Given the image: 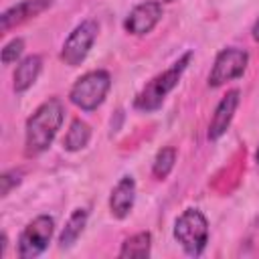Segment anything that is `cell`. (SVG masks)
Here are the masks:
<instances>
[{
	"instance_id": "1",
	"label": "cell",
	"mask_w": 259,
	"mask_h": 259,
	"mask_svg": "<svg viewBox=\"0 0 259 259\" xmlns=\"http://www.w3.org/2000/svg\"><path fill=\"white\" fill-rule=\"evenodd\" d=\"M65 119V107L59 97H51L40 103L26 119L24 127V152L26 156L42 154L55 140Z\"/></svg>"
},
{
	"instance_id": "2",
	"label": "cell",
	"mask_w": 259,
	"mask_h": 259,
	"mask_svg": "<svg viewBox=\"0 0 259 259\" xmlns=\"http://www.w3.org/2000/svg\"><path fill=\"white\" fill-rule=\"evenodd\" d=\"M190 59H192V53H184L170 69H166V71H162L160 75H156L154 79H150V81L144 85V89L136 95L134 107H136L138 111H142V113H152V111H156V109L164 103V99L168 97V93L180 83V77H182V73L186 71Z\"/></svg>"
},
{
	"instance_id": "3",
	"label": "cell",
	"mask_w": 259,
	"mask_h": 259,
	"mask_svg": "<svg viewBox=\"0 0 259 259\" xmlns=\"http://www.w3.org/2000/svg\"><path fill=\"white\" fill-rule=\"evenodd\" d=\"M174 239L180 243L186 255H202L208 243V221L196 208H186L174 223Z\"/></svg>"
},
{
	"instance_id": "4",
	"label": "cell",
	"mask_w": 259,
	"mask_h": 259,
	"mask_svg": "<svg viewBox=\"0 0 259 259\" xmlns=\"http://www.w3.org/2000/svg\"><path fill=\"white\" fill-rule=\"evenodd\" d=\"M109 87H111V77L107 71H103V69L89 71L73 83V87L69 91V99L79 109L93 111L103 103Z\"/></svg>"
},
{
	"instance_id": "5",
	"label": "cell",
	"mask_w": 259,
	"mask_h": 259,
	"mask_svg": "<svg viewBox=\"0 0 259 259\" xmlns=\"http://www.w3.org/2000/svg\"><path fill=\"white\" fill-rule=\"evenodd\" d=\"M55 231V221L49 214H38L32 219L18 237V257L20 259H34L38 257L51 243Z\"/></svg>"
},
{
	"instance_id": "6",
	"label": "cell",
	"mask_w": 259,
	"mask_h": 259,
	"mask_svg": "<svg viewBox=\"0 0 259 259\" xmlns=\"http://www.w3.org/2000/svg\"><path fill=\"white\" fill-rule=\"evenodd\" d=\"M97 32H99V26L95 20H83L79 26H75V30L63 42L61 61L69 67L81 65L87 59V55L97 38Z\"/></svg>"
},
{
	"instance_id": "7",
	"label": "cell",
	"mask_w": 259,
	"mask_h": 259,
	"mask_svg": "<svg viewBox=\"0 0 259 259\" xmlns=\"http://www.w3.org/2000/svg\"><path fill=\"white\" fill-rule=\"evenodd\" d=\"M247 63H249V55L243 49H237V47L223 49L217 55L214 65L210 69L208 85L210 87H221V85H225L233 79H239L245 73Z\"/></svg>"
},
{
	"instance_id": "8",
	"label": "cell",
	"mask_w": 259,
	"mask_h": 259,
	"mask_svg": "<svg viewBox=\"0 0 259 259\" xmlns=\"http://www.w3.org/2000/svg\"><path fill=\"white\" fill-rule=\"evenodd\" d=\"M164 10H162V4L156 2V0H148V2H142L138 6H134L123 22V28L130 32V34H136V36H142V34H148L162 18Z\"/></svg>"
},
{
	"instance_id": "9",
	"label": "cell",
	"mask_w": 259,
	"mask_h": 259,
	"mask_svg": "<svg viewBox=\"0 0 259 259\" xmlns=\"http://www.w3.org/2000/svg\"><path fill=\"white\" fill-rule=\"evenodd\" d=\"M51 4H53V0H22V2L10 6L0 16V28H2V32H8L10 28H14V26H18V24H22V22L38 16V14H42L45 10L51 8Z\"/></svg>"
},
{
	"instance_id": "10",
	"label": "cell",
	"mask_w": 259,
	"mask_h": 259,
	"mask_svg": "<svg viewBox=\"0 0 259 259\" xmlns=\"http://www.w3.org/2000/svg\"><path fill=\"white\" fill-rule=\"evenodd\" d=\"M241 93L237 89H231L223 95V99L219 101L214 113H212V119H210V125H208V140H219L221 136H225V132L229 130L231 121H233V115L239 107V97Z\"/></svg>"
},
{
	"instance_id": "11",
	"label": "cell",
	"mask_w": 259,
	"mask_h": 259,
	"mask_svg": "<svg viewBox=\"0 0 259 259\" xmlns=\"http://www.w3.org/2000/svg\"><path fill=\"white\" fill-rule=\"evenodd\" d=\"M136 202V180L132 176L119 178V182L113 186L111 196H109V210L115 219H125Z\"/></svg>"
},
{
	"instance_id": "12",
	"label": "cell",
	"mask_w": 259,
	"mask_h": 259,
	"mask_svg": "<svg viewBox=\"0 0 259 259\" xmlns=\"http://www.w3.org/2000/svg\"><path fill=\"white\" fill-rule=\"evenodd\" d=\"M40 69H42V59L38 55L24 57L16 65V71L12 75V87H14V91L16 93H24L26 89H30L34 85V81L38 79Z\"/></svg>"
},
{
	"instance_id": "13",
	"label": "cell",
	"mask_w": 259,
	"mask_h": 259,
	"mask_svg": "<svg viewBox=\"0 0 259 259\" xmlns=\"http://www.w3.org/2000/svg\"><path fill=\"white\" fill-rule=\"evenodd\" d=\"M87 210L85 208H75L73 212H71V217H69V221L65 223V229L61 231V235H59V247L61 249H67V247H71L79 237H81V233H83V229H85V225H87Z\"/></svg>"
},
{
	"instance_id": "14",
	"label": "cell",
	"mask_w": 259,
	"mask_h": 259,
	"mask_svg": "<svg viewBox=\"0 0 259 259\" xmlns=\"http://www.w3.org/2000/svg\"><path fill=\"white\" fill-rule=\"evenodd\" d=\"M150 249H152V235L148 231H142V233L127 237L121 243V249L117 255L121 259H132V257L144 259V257H150Z\"/></svg>"
},
{
	"instance_id": "15",
	"label": "cell",
	"mask_w": 259,
	"mask_h": 259,
	"mask_svg": "<svg viewBox=\"0 0 259 259\" xmlns=\"http://www.w3.org/2000/svg\"><path fill=\"white\" fill-rule=\"evenodd\" d=\"M91 140V127L87 121L83 119H73L69 130H67V136L63 140V148L69 150V152H79L83 150Z\"/></svg>"
},
{
	"instance_id": "16",
	"label": "cell",
	"mask_w": 259,
	"mask_h": 259,
	"mask_svg": "<svg viewBox=\"0 0 259 259\" xmlns=\"http://www.w3.org/2000/svg\"><path fill=\"white\" fill-rule=\"evenodd\" d=\"M174 162H176V148H172V146L162 148V150L156 154L154 164H152V174H154V178H158V180L168 178V174H170L172 168H174Z\"/></svg>"
},
{
	"instance_id": "17",
	"label": "cell",
	"mask_w": 259,
	"mask_h": 259,
	"mask_svg": "<svg viewBox=\"0 0 259 259\" xmlns=\"http://www.w3.org/2000/svg\"><path fill=\"white\" fill-rule=\"evenodd\" d=\"M22 53H24V40L22 38H12L2 49V65H10V63L18 61Z\"/></svg>"
},
{
	"instance_id": "18",
	"label": "cell",
	"mask_w": 259,
	"mask_h": 259,
	"mask_svg": "<svg viewBox=\"0 0 259 259\" xmlns=\"http://www.w3.org/2000/svg\"><path fill=\"white\" fill-rule=\"evenodd\" d=\"M20 178H22V172L20 170H8V172H4L0 176V194L2 196H8L10 190L20 184Z\"/></svg>"
},
{
	"instance_id": "19",
	"label": "cell",
	"mask_w": 259,
	"mask_h": 259,
	"mask_svg": "<svg viewBox=\"0 0 259 259\" xmlns=\"http://www.w3.org/2000/svg\"><path fill=\"white\" fill-rule=\"evenodd\" d=\"M251 32H253V38L259 42V18H257V22L253 24V30H251Z\"/></svg>"
},
{
	"instance_id": "20",
	"label": "cell",
	"mask_w": 259,
	"mask_h": 259,
	"mask_svg": "<svg viewBox=\"0 0 259 259\" xmlns=\"http://www.w3.org/2000/svg\"><path fill=\"white\" fill-rule=\"evenodd\" d=\"M255 160H257V164H259V150H257V154H255Z\"/></svg>"
},
{
	"instance_id": "21",
	"label": "cell",
	"mask_w": 259,
	"mask_h": 259,
	"mask_svg": "<svg viewBox=\"0 0 259 259\" xmlns=\"http://www.w3.org/2000/svg\"><path fill=\"white\" fill-rule=\"evenodd\" d=\"M164 2H174V0H164Z\"/></svg>"
}]
</instances>
